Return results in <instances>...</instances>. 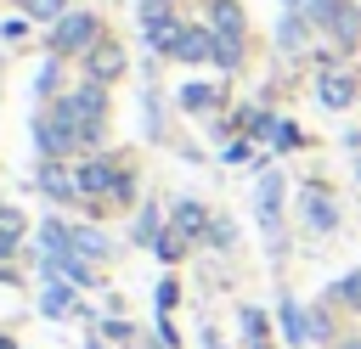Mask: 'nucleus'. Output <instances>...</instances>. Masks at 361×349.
<instances>
[{"label": "nucleus", "instance_id": "nucleus-22", "mask_svg": "<svg viewBox=\"0 0 361 349\" xmlns=\"http://www.w3.org/2000/svg\"><path fill=\"white\" fill-rule=\"evenodd\" d=\"M34 17H62V0H28Z\"/></svg>", "mask_w": 361, "mask_h": 349}, {"label": "nucleus", "instance_id": "nucleus-4", "mask_svg": "<svg viewBox=\"0 0 361 349\" xmlns=\"http://www.w3.org/2000/svg\"><path fill=\"white\" fill-rule=\"evenodd\" d=\"M209 214L197 208V203H175V236H209Z\"/></svg>", "mask_w": 361, "mask_h": 349}, {"label": "nucleus", "instance_id": "nucleus-8", "mask_svg": "<svg viewBox=\"0 0 361 349\" xmlns=\"http://www.w3.org/2000/svg\"><path fill=\"white\" fill-rule=\"evenodd\" d=\"M214 28H220V39H237L243 34V11L231 0H214Z\"/></svg>", "mask_w": 361, "mask_h": 349}, {"label": "nucleus", "instance_id": "nucleus-17", "mask_svg": "<svg viewBox=\"0 0 361 349\" xmlns=\"http://www.w3.org/2000/svg\"><path fill=\"white\" fill-rule=\"evenodd\" d=\"M180 101H186V107H214V90H209V84H186Z\"/></svg>", "mask_w": 361, "mask_h": 349}, {"label": "nucleus", "instance_id": "nucleus-5", "mask_svg": "<svg viewBox=\"0 0 361 349\" xmlns=\"http://www.w3.org/2000/svg\"><path fill=\"white\" fill-rule=\"evenodd\" d=\"M214 45H220L214 34H203V28H186V34H180V51H175V56H186V62H203V56H214Z\"/></svg>", "mask_w": 361, "mask_h": 349}, {"label": "nucleus", "instance_id": "nucleus-6", "mask_svg": "<svg viewBox=\"0 0 361 349\" xmlns=\"http://www.w3.org/2000/svg\"><path fill=\"white\" fill-rule=\"evenodd\" d=\"M322 101H327V107H350V101H355V79H350V73H327V79H322Z\"/></svg>", "mask_w": 361, "mask_h": 349}, {"label": "nucleus", "instance_id": "nucleus-19", "mask_svg": "<svg viewBox=\"0 0 361 349\" xmlns=\"http://www.w3.org/2000/svg\"><path fill=\"white\" fill-rule=\"evenodd\" d=\"M45 310H51V315H62V310H68V287H56V281H51V287H45Z\"/></svg>", "mask_w": 361, "mask_h": 349}, {"label": "nucleus", "instance_id": "nucleus-16", "mask_svg": "<svg viewBox=\"0 0 361 349\" xmlns=\"http://www.w3.org/2000/svg\"><path fill=\"white\" fill-rule=\"evenodd\" d=\"M243 332H248V349H259V338H265V315H259V310H243Z\"/></svg>", "mask_w": 361, "mask_h": 349}, {"label": "nucleus", "instance_id": "nucleus-1", "mask_svg": "<svg viewBox=\"0 0 361 349\" xmlns=\"http://www.w3.org/2000/svg\"><path fill=\"white\" fill-rule=\"evenodd\" d=\"M310 17H316V23H327V28H333V39H338L344 51L361 39V17H355V6H350V0H310Z\"/></svg>", "mask_w": 361, "mask_h": 349}, {"label": "nucleus", "instance_id": "nucleus-20", "mask_svg": "<svg viewBox=\"0 0 361 349\" xmlns=\"http://www.w3.org/2000/svg\"><path fill=\"white\" fill-rule=\"evenodd\" d=\"M338 298H344V304H361V270H355V276H344V281H338Z\"/></svg>", "mask_w": 361, "mask_h": 349}, {"label": "nucleus", "instance_id": "nucleus-9", "mask_svg": "<svg viewBox=\"0 0 361 349\" xmlns=\"http://www.w3.org/2000/svg\"><path fill=\"white\" fill-rule=\"evenodd\" d=\"M39 186H45L51 197H79V186H73V174H62L56 163H45V169H39Z\"/></svg>", "mask_w": 361, "mask_h": 349}, {"label": "nucleus", "instance_id": "nucleus-10", "mask_svg": "<svg viewBox=\"0 0 361 349\" xmlns=\"http://www.w3.org/2000/svg\"><path fill=\"white\" fill-rule=\"evenodd\" d=\"M180 34H186V28H180V23H169V17H164V23H152V28H147V39H152V45H158V51H180Z\"/></svg>", "mask_w": 361, "mask_h": 349}, {"label": "nucleus", "instance_id": "nucleus-14", "mask_svg": "<svg viewBox=\"0 0 361 349\" xmlns=\"http://www.w3.org/2000/svg\"><path fill=\"white\" fill-rule=\"evenodd\" d=\"M276 203H282V180L265 174V186H259V214H265V225H276Z\"/></svg>", "mask_w": 361, "mask_h": 349}, {"label": "nucleus", "instance_id": "nucleus-21", "mask_svg": "<svg viewBox=\"0 0 361 349\" xmlns=\"http://www.w3.org/2000/svg\"><path fill=\"white\" fill-rule=\"evenodd\" d=\"M299 39H305V23H299V17H288V23H282V45H288V51H293V45H299Z\"/></svg>", "mask_w": 361, "mask_h": 349}, {"label": "nucleus", "instance_id": "nucleus-24", "mask_svg": "<svg viewBox=\"0 0 361 349\" xmlns=\"http://www.w3.org/2000/svg\"><path fill=\"white\" fill-rule=\"evenodd\" d=\"M344 349H361V343H344Z\"/></svg>", "mask_w": 361, "mask_h": 349}, {"label": "nucleus", "instance_id": "nucleus-25", "mask_svg": "<svg viewBox=\"0 0 361 349\" xmlns=\"http://www.w3.org/2000/svg\"><path fill=\"white\" fill-rule=\"evenodd\" d=\"M0 349H6V343H0Z\"/></svg>", "mask_w": 361, "mask_h": 349}, {"label": "nucleus", "instance_id": "nucleus-12", "mask_svg": "<svg viewBox=\"0 0 361 349\" xmlns=\"http://www.w3.org/2000/svg\"><path fill=\"white\" fill-rule=\"evenodd\" d=\"M68 236H73V253H79V259H102V253H107L102 231H85V225H79V231H68Z\"/></svg>", "mask_w": 361, "mask_h": 349}, {"label": "nucleus", "instance_id": "nucleus-13", "mask_svg": "<svg viewBox=\"0 0 361 349\" xmlns=\"http://www.w3.org/2000/svg\"><path fill=\"white\" fill-rule=\"evenodd\" d=\"M118 68H124V51H113V45H102V51L90 56V73H96V79H113Z\"/></svg>", "mask_w": 361, "mask_h": 349}, {"label": "nucleus", "instance_id": "nucleus-3", "mask_svg": "<svg viewBox=\"0 0 361 349\" xmlns=\"http://www.w3.org/2000/svg\"><path fill=\"white\" fill-rule=\"evenodd\" d=\"M73 186H79V197H102V191H118V169H107V163H85V169L73 174Z\"/></svg>", "mask_w": 361, "mask_h": 349}, {"label": "nucleus", "instance_id": "nucleus-15", "mask_svg": "<svg viewBox=\"0 0 361 349\" xmlns=\"http://www.w3.org/2000/svg\"><path fill=\"white\" fill-rule=\"evenodd\" d=\"M17 236H23V220H17L11 208H0V253H11V248H17Z\"/></svg>", "mask_w": 361, "mask_h": 349}, {"label": "nucleus", "instance_id": "nucleus-11", "mask_svg": "<svg viewBox=\"0 0 361 349\" xmlns=\"http://www.w3.org/2000/svg\"><path fill=\"white\" fill-rule=\"evenodd\" d=\"M305 220H310L316 231H333V220H338V214H333V203H327V197H316V191H310V197H305Z\"/></svg>", "mask_w": 361, "mask_h": 349}, {"label": "nucleus", "instance_id": "nucleus-23", "mask_svg": "<svg viewBox=\"0 0 361 349\" xmlns=\"http://www.w3.org/2000/svg\"><path fill=\"white\" fill-rule=\"evenodd\" d=\"M209 242H214V248H226V242H231V225H226V220H214V225H209Z\"/></svg>", "mask_w": 361, "mask_h": 349}, {"label": "nucleus", "instance_id": "nucleus-18", "mask_svg": "<svg viewBox=\"0 0 361 349\" xmlns=\"http://www.w3.org/2000/svg\"><path fill=\"white\" fill-rule=\"evenodd\" d=\"M152 236H158V208H147L141 225H135V242H152Z\"/></svg>", "mask_w": 361, "mask_h": 349}, {"label": "nucleus", "instance_id": "nucleus-2", "mask_svg": "<svg viewBox=\"0 0 361 349\" xmlns=\"http://www.w3.org/2000/svg\"><path fill=\"white\" fill-rule=\"evenodd\" d=\"M90 39H96V17H90V11H68V17L56 23V34H51L56 56H68V51H85Z\"/></svg>", "mask_w": 361, "mask_h": 349}, {"label": "nucleus", "instance_id": "nucleus-7", "mask_svg": "<svg viewBox=\"0 0 361 349\" xmlns=\"http://www.w3.org/2000/svg\"><path fill=\"white\" fill-rule=\"evenodd\" d=\"M282 332H288L293 343H305V338H316V326L305 321V310H299L293 298H282Z\"/></svg>", "mask_w": 361, "mask_h": 349}]
</instances>
